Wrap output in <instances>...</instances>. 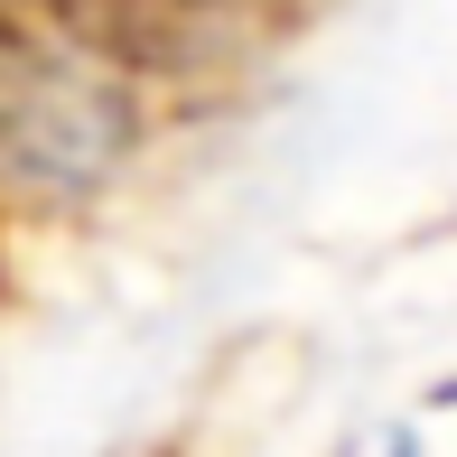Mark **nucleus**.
<instances>
[{
	"label": "nucleus",
	"mask_w": 457,
	"mask_h": 457,
	"mask_svg": "<svg viewBox=\"0 0 457 457\" xmlns=\"http://www.w3.org/2000/svg\"><path fill=\"white\" fill-rule=\"evenodd\" d=\"M392 457H411V448H392Z\"/></svg>",
	"instance_id": "nucleus-1"
}]
</instances>
